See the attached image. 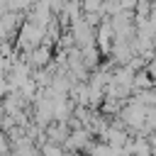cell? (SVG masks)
Masks as SVG:
<instances>
[{"label":"cell","mask_w":156,"mask_h":156,"mask_svg":"<svg viewBox=\"0 0 156 156\" xmlns=\"http://www.w3.org/2000/svg\"><path fill=\"white\" fill-rule=\"evenodd\" d=\"M12 154V144H10V136L7 132L0 129V156H10Z\"/></svg>","instance_id":"1"}]
</instances>
